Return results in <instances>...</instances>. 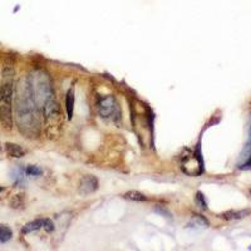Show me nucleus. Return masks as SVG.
I'll return each mask as SVG.
<instances>
[{"label":"nucleus","instance_id":"nucleus-4","mask_svg":"<svg viewBox=\"0 0 251 251\" xmlns=\"http://www.w3.org/2000/svg\"><path fill=\"white\" fill-rule=\"evenodd\" d=\"M97 111L104 120H114L118 111V103L111 94L100 96L97 100Z\"/></svg>","mask_w":251,"mask_h":251},{"label":"nucleus","instance_id":"nucleus-2","mask_svg":"<svg viewBox=\"0 0 251 251\" xmlns=\"http://www.w3.org/2000/svg\"><path fill=\"white\" fill-rule=\"evenodd\" d=\"M14 69L5 67L0 83V121L4 128L13 127V96H14Z\"/></svg>","mask_w":251,"mask_h":251},{"label":"nucleus","instance_id":"nucleus-7","mask_svg":"<svg viewBox=\"0 0 251 251\" xmlns=\"http://www.w3.org/2000/svg\"><path fill=\"white\" fill-rule=\"evenodd\" d=\"M250 214L251 211L248 208H245V210H230V211H226L220 215V217H223L224 220H227V221H232V220L245 219Z\"/></svg>","mask_w":251,"mask_h":251},{"label":"nucleus","instance_id":"nucleus-8","mask_svg":"<svg viewBox=\"0 0 251 251\" xmlns=\"http://www.w3.org/2000/svg\"><path fill=\"white\" fill-rule=\"evenodd\" d=\"M5 152L9 157H13V158H22L25 154V151L19 145L12 142L5 143Z\"/></svg>","mask_w":251,"mask_h":251},{"label":"nucleus","instance_id":"nucleus-13","mask_svg":"<svg viewBox=\"0 0 251 251\" xmlns=\"http://www.w3.org/2000/svg\"><path fill=\"white\" fill-rule=\"evenodd\" d=\"M195 202H196V205L199 206V207L202 208V210H206V208H207V202H206V199L205 196H203L202 192H197L196 197H195Z\"/></svg>","mask_w":251,"mask_h":251},{"label":"nucleus","instance_id":"nucleus-6","mask_svg":"<svg viewBox=\"0 0 251 251\" xmlns=\"http://www.w3.org/2000/svg\"><path fill=\"white\" fill-rule=\"evenodd\" d=\"M98 188V180L92 175L83 176L79 183V192L82 195H88L94 192Z\"/></svg>","mask_w":251,"mask_h":251},{"label":"nucleus","instance_id":"nucleus-11","mask_svg":"<svg viewBox=\"0 0 251 251\" xmlns=\"http://www.w3.org/2000/svg\"><path fill=\"white\" fill-rule=\"evenodd\" d=\"M123 197H125L126 200L134 201V202H146V201L149 200L146 195H143L142 192L140 191H134V190L126 192V194L123 195Z\"/></svg>","mask_w":251,"mask_h":251},{"label":"nucleus","instance_id":"nucleus-16","mask_svg":"<svg viewBox=\"0 0 251 251\" xmlns=\"http://www.w3.org/2000/svg\"><path fill=\"white\" fill-rule=\"evenodd\" d=\"M250 192H251V190H250Z\"/></svg>","mask_w":251,"mask_h":251},{"label":"nucleus","instance_id":"nucleus-12","mask_svg":"<svg viewBox=\"0 0 251 251\" xmlns=\"http://www.w3.org/2000/svg\"><path fill=\"white\" fill-rule=\"evenodd\" d=\"M13 232L10 227L6 225H0V243H6L12 239Z\"/></svg>","mask_w":251,"mask_h":251},{"label":"nucleus","instance_id":"nucleus-14","mask_svg":"<svg viewBox=\"0 0 251 251\" xmlns=\"http://www.w3.org/2000/svg\"><path fill=\"white\" fill-rule=\"evenodd\" d=\"M25 174L30 175V176H39V175H42V170L37 166H29V167H26Z\"/></svg>","mask_w":251,"mask_h":251},{"label":"nucleus","instance_id":"nucleus-9","mask_svg":"<svg viewBox=\"0 0 251 251\" xmlns=\"http://www.w3.org/2000/svg\"><path fill=\"white\" fill-rule=\"evenodd\" d=\"M73 109H75V91L71 88L66 94V111L68 120H72L73 117Z\"/></svg>","mask_w":251,"mask_h":251},{"label":"nucleus","instance_id":"nucleus-1","mask_svg":"<svg viewBox=\"0 0 251 251\" xmlns=\"http://www.w3.org/2000/svg\"><path fill=\"white\" fill-rule=\"evenodd\" d=\"M17 121L20 132L25 137H35L38 134V106L29 79H20L18 84Z\"/></svg>","mask_w":251,"mask_h":251},{"label":"nucleus","instance_id":"nucleus-15","mask_svg":"<svg viewBox=\"0 0 251 251\" xmlns=\"http://www.w3.org/2000/svg\"><path fill=\"white\" fill-rule=\"evenodd\" d=\"M3 191V187H1V186H0V192Z\"/></svg>","mask_w":251,"mask_h":251},{"label":"nucleus","instance_id":"nucleus-10","mask_svg":"<svg viewBox=\"0 0 251 251\" xmlns=\"http://www.w3.org/2000/svg\"><path fill=\"white\" fill-rule=\"evenodd\" d=\"M208 226V221L201 215H195L191 219V221L188 223V228H195V230H200V228H205Z\"/></svg>","mask_w":251,"mask_h":251},{"label":"nucleus","instance_id":"nucleus-3","mask_svg":"<svg viewBox=\"0 0 251 251\" xmlns=\"http://www.w3.org/2000/svg\"><path fill=\"white\" fill-rule=\"evenodd\" d=\"M43 107L44 122H46L47 133L49 136L57 137L59 134L60 126H62V112H60L59 103L55 100L54 94L47 98L42 104Z\"/></svg>","mask_w":251,"mask_h":251},{"label":"nucleus","instance_id":"nucleus-5","mask_svg":"<svg viewBox=\"0 0 251 251\" xmlns=\"http://www.w3.org/2000/svg\"><path fill=\"white\" fill-rule=\"evenodd\" d=\"M40 228H44L47 231H53L54 230V224L51 223L49 219H38L26 224L22 228V232L23 234H29V232L37 231V230H40Z\"/></svg>","mask_w":251,"mask_h":251}]
</instances>
